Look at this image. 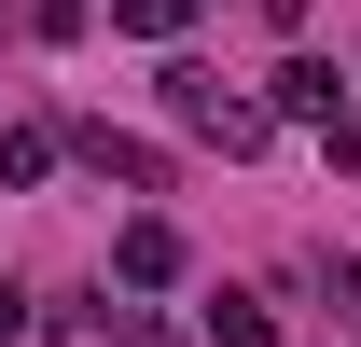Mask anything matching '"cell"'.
Listing matches in <instances>:
<instances>
[{"label":"cell","instance_id":"4","mask_svg":"<svg viewBox=\"0 0 361 347\" xmlns=\"http://www.w3.org/2000/svg\"><path fill=\"white\" fill-rule=\"evenodd\" d=\"M264 111H292V126H334L348 97H334V70H319V56H292V70H278V97H264Z\"/></svg>","mask_w":361,"mask_h":347},{"label":"cell","instance_id":"10","mask_svg":"<svg viewBox=\"0 0 361 347\" xmlns=\"http://www.w3.org/2000/svg\"><path fill=\"white\" fill-rule=\"evenodd\" d=\"M0 347H28V319H14V292H0Z\"/></svg>","mask_w":361,"mask_h":347},{"label":"cell","instance_id":"7","mask_svg":"<svg viewBox=\"0 0 361 347\" xmlns=\"http://www.w3.org/2000/svg\"><path fill=\"white\" fill-rule=\"evenodd\" d=\"M42 167H56V139H42V126H0V181H42Z\"/></svg>","mask_w":361,"mask_h":347},{"label":"cell","instance_id":"9","mask_svg":"<svg viewBox=\"0 0 361 347\" xmlns=\"http://www.w3.org/2000/svg\"><path fill=\"white\" fill-rule=\"evenodd\" d=\"M334 319H348V347H361V264H334Z\"/></svg>","mask_w":361,"mask_h":347},{"label":"cell","instance_id":"8","mask_svg":"<svg viewBox=\"0 0 361 347\" xmlns=\"http://www.w3.org/2000/svg\"><path fill=\"white\" fill-rule=\"evenodd\" d=\"M111 347H180V334H167V319H139V305H126V319H111Z\"/></svg>","mask_w":361,"mask_h":347},{"label":"cell","instance_id":"1","mask_svg":"<svg viewBox=\"0 0 361 347\" xmlns=\"http://www.w3.org/2000/svg\"><path fill=\"white\" fill-rule=\"evenodd\" d=\"M167 111L195 139H223V153H264V126H278L264 97H223V70H167Z\"/></svg>","mask_w":361,"mask_h":347},{"label":"cell","instance_id":"2","mask_svg":"<svg viewBox=\"0 0 361 347\" xmlns=\"http://www.w3.org/2000/svg\"><path fill=\"white\" fill-rule=\"evenodd\" d=\"M111 278H126V292H167L180 278V222H126V236H111Z\"/></svg>","mask_w":361,"mask_h":347},{"label":"cell","instance_id":"3","mask_svg":"<svg viewBox=\"0 0 361 347\" xmlns=\"http://www.w3.org/2000/svg\"><path fill=\"white\" fill-rule=\"evenodd\" d=\"M84 167H97V181H126V195H153V181H167V153H153V139H111V126H84Z\"/></svg>","mask_w":361,"mask_h":347},{"label":"cell","instance_id":"6","mask_svg":"<svg viewBox=\"0 0 361 347\" xmlns=\"http://www.w3.org/2000/svg\"><path fill=\"white\" fill-rule=\"evenodd\" d=\"M111 28H126V42H180V28H195V0H111Z\"/></svg>","mask_w":361,"mask_h":347},{"label":"cell","instance_id":"5","mask_svg":"<svg viewBox=\"0 0 361 347\" xmlns=\"http://www.w3.org/2000/svg\"><path fill=\"white\" fill-rule=\"evenodd\" d=\"M209 347H278V319L250 292H209Z\"/></svg>","mask_w":361,"mask_h":347}]
</instances>
